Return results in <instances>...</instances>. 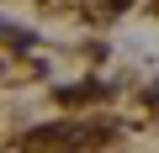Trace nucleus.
I'll list each match as a JSON object with an SVG mask.
<instances>
[{"label":"nucleus","instance_id":"1","mask_svg":"<svg viewBox=\"0 0 159 153\" xmlns=\"http://www.w3.org/2000/svg\"><path fill=\"white\" fill-rule=\"evenodd\" d=\"M0 42H21V48H27V42H32V37H27V32H21V27H6V21H0Z\"/></svg>","mask_w":159,"mask_h":153}]
</instances>
